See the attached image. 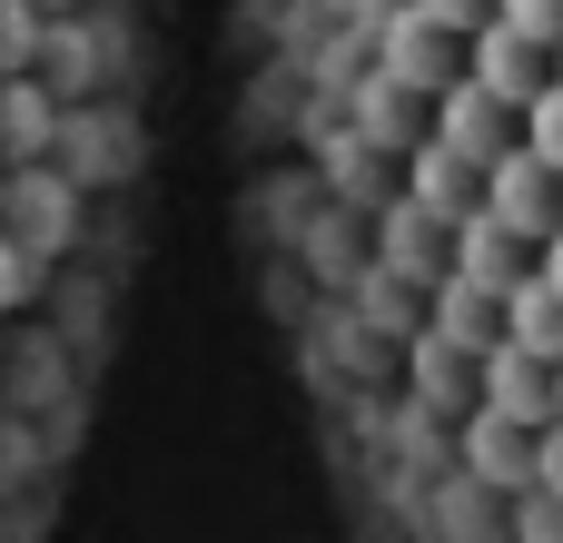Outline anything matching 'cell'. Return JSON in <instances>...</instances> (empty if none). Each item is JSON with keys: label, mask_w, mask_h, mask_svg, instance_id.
I'll return each instance as SVG.
<instances>
[{"label": "cell", "mask_w": 563, "mask_h": 543, "mask_svg": "<svg viewBox=\"0 0 563 543\" xmlns=\"http://www.w3.org/2000/svg\"><path fill=\"white\" fill-rule=\"evenodd\" d=\"M485 208H495L515 237H544V228L563 218V168H554V158H534V148L515 138L505 158H485Z\"/></svg>", "instance_id": "cell-1"}, {"label": "cell", "mask_w": 563, "mask_h": 543, "mask_svg": "<svg viewBox=\"0 0 563 543\" xmlns=\"http://www.w3.org/2000/svg\"><path fill=\"white\" fill-rule=\"evenodd\" d=\"M475 386H485L475 406H495V415H515V425H554V366H544L534 346L495 336V346H485V376H475Z\"/></svg>", "instance_id": "cell-2"}, {"label": "cell", "mask_w": 563, "mask_h": 543, "mask_svg": "<svg viewBox=\"0 0 563 543\" xmlns=\"http://www.w3.org/2000/svg\"><path fill=\"white\" fill-rule=\"evenodd\" d=\"M465 475L475 485H534V425H515V415H495V406H475L465 415Z\"/></svg>", "instance_id": "cell-3"}, {"label": "cell", "mask_w": 563, "mask_h": 543, "mask_svg": "<svg viewBox=\"0 0 563 543\" xmlns=\"http://www.w3.org/2000/svg\"><path fill=\"white\" fill-rule=\"evenodd\" d=\"M544 69H554V49H544V40H525L515 20H495V30L475 40V79H485L505 109H525V99L544 89Z\"/></svg>", "instance_id": "cell-4"}, {"label": "cell", "mask_w": 563, "mask_h": 543, "mask_svg": "<svg viewBox=\"0 0 563 543\" xmlns=\"http://www.w3.org/2000/svg\"><path fill=\"white\" fill-rule=\"evenodd\" d=\"M525 247H534V237H515L495 208H475V218H465V237H455V267H465L475 287H495V297H505L515 277H534V267H525Z\"/></svg>", "instance_id": "cell-5"}, {"label": "cell", "mask_w": 563, "mask_h": 543, "mask_svg": "<svg viewBox=\"0 0 563 543\" xmlns=\"http://www.w3.org/2000/svg\"><path fill=\"white\" fill-rule=\"evenodd\" d=\"M445 148H465L475 168L515 148V138H505V99H495L485 79H475V89H445Z\"/></svg>", "instance_id": "cell-6"}, {"label": "cell", "mask_w": 563, "mask_h": 543, "mask_svg": "<svg viewBox=\"0 0 563 543\" xmlns=\"http://www.w3.org/2000/svg\"><path fill=\"white\" fill-rule=\"evenodd\" d=\"M505 336L534 346L544 366H563V297L544 287V277H515V287H505Z\"/></svg>", "instance_id": "cell-7"}, {"label": "cell", "mask_w": 563, "mask_h": 543, "mask_svg": "<svg viewBox=\"0 0 563 543\" xmlns=\"http://www.w3.org/2000/svg\"><path fill=\"white\" fill-rule=\"evenodd\" d=\"M495 307H505V297H495V287H475V277L455 267V287H445V317H435V326H445L455 346H495V336H505V326H495Z\"/></svg>", "instance_id": "cell-8"}, {"label": "cell", "mask_w": 563, "mask_h": 543, "mask_svg": "<svg viewBox=\"0 0 563 543\" xmlns=\"http://www.w3.org/2000/svg\"><path fill=\"white\" fill-rule=\"evenodd\" d=\"M525 148H534V158H554V168H563V79H544V89L525 99Z\"/></svg>", "instance_id": "cell-9"}, {"label": "cell", "mask_w": 563, "mask_h": 543, "mask_svg": "<svg viewBox=\"0 0 563 543\" xmlns=\"http://www.w3.org/2000/svg\"><path fill=\"white\" fill-rule=\"evenodd\" d=\"M495 20H515V30H525V40H544V49L563 40V0H495Z\"/></svg>", "instance_id": "cell-10"}, {"label": "cell", "mask_w": 563, "mask_h": 543, "mask_svg": "<svg viewBox=\"0 0 563 543\" xmlns=\"http://www.w3.org/2000/svg\"><path fill=\"white\" fill-rule=\"evenodd\" d=\"M534 277H544V287H554V297H563V218H554V228H544V237H534Z\"/></svg>", "instance_id": "cell-11"}, {"label": "cell", "mask_w": 563, "mask_h": 543, "mask_svg": "<svg viewBox=\"0 0 563 543\" xmlns=\"http://www.w3.org/2000/svg\"><path fill=\"white\" fill-rule=\"evenodd\" d=\"M10 297H20V257L0 247V307H10Z\"/></svg>", "instance_id": "cell-12"}, {"label": "cell", "mask_w": 563, "mask_h": 543, "mask_svg": "<svg viewBox=\"0 0 563 543\" xmlns=\"http://www.w3.org/2000/svg\"><path fill=\"white\" fill-rule=\"evenodd\" d=\"M554 415H563V366H554Z\"/></svg>", "instance_id": "cell-13"}, {"label": "cell", "mask_w": 563, "mask_h": 543, "mask_svg": "<svg viewBox=\"0 0 563 543\" xmlns=\"http://www.w3.org/2000/svg\"><path fill=\"white\" fill-rule=\"evenodd\" d=\"M554 79H563V40H554Z\"/></svg>", "instance_id": "cell-14"}]
</instances>
